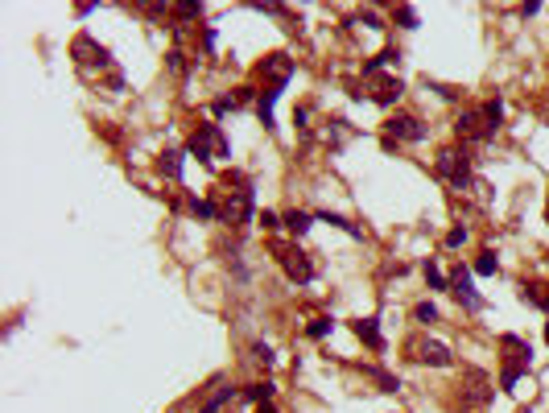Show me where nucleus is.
Here are the masks:
<instances>
[{"label": "nucleus", "instance_id": "nucleus-21", "mask_svg": "<svg viewBox=\"0 0 549 413\" xmlns=\"http://www.w3.org/2000/svg\"><path fill=\"white\" fill-rule=\"evenodd\" d=\"M285 227L293 232V236H306V232L314 227V215H310V211H289V215H285Z\"/></svg>", "mask_w": 549, "mask_h": 413}, {"label": "nucleus", "instance_id": "nucleus-20", "mask_svg": "<svg viewBox=\"0 0 549 413\" xmlns=\"http://www.w3.org/2000/svg\"><path fill=\"white\" fill-rule=\"evenodd\" d=\"M525 372H528L525 364H512V360H508L504 372H500V389L504 392H516V385H521V376H525Z\"/></svg>", "mask_w": 549, "mask_h": 413}, {"label": "nucleus", "instance_id": "nucleus-5", "mask_svg": "<svg viewBox=\"0 0 549 413\" xmlns=\"http://www.w3.org/2000/svg\"><path fill=\"white\" fill-rule=\"evenodd\" d=\"M219 219L223 223H232V227H244L248 219H252V186H239L232 195L219 203Z\"/></svg>", "mask_w": 549, "mask_h": 413}, {"label": "nucleus", "instance_id": "nucleus-16", "mask_svg": "<svg viewBox=\"0 0 549 413\" xmlns=\"http://www.w3.org/2000/svg\"><path fill=\"white\" fill-rule=\"evenodd\" d=\"M318 223H331V227H339V232H347L351 240H363V227H359V223H351V219H343V215H331V211H322V215H318Z\"/></svg>", "mask_w": 549, "mask_h": 413}, {"label": "nucleus", "instance_id": "nucleus-2", "mask_svg": "<svg viewBox=\"0 0 549 413\" xmlns=\"http://www.w3.org/2000/svg\"><path fill=\"white\" fill-rule=\"evenodd\" d=\"M434 170H438L442 182H451L454 191H467V186H471V157H467L463 149H442Z\"/></svg>", "mask_w": 549, "mask_h": 413}, {"label": "nucleus", "instance_id": "nucleus-11", "mask_svg": "<svg viewBox=\"0 0 549 413\" xmlns=\"http://www.w3.org/2000/svg\"><path fill=\"white\" fill-rule=\"evenodd\" d=\"M289 74H293V58H285V54H268L261 62V79H268V83H289Z\"/></svg>", "mask_w": 549, "mask_h": 413}, {"label": "nucleus", "instance_id": "nucleus-33", "mask_svg": "<svg viewBox=\"0 0 549 413\" xmlns=\"http://www.w3.org/2000/svg\"><path fill=\"white\" fill-rule=\"evenodd\" d=\"M281 223H285V219H277L273 211H261V227H264V232H277Z\"/></svg>", "mask_w": 549, "mask_h": 413}, {"label": "nucleus", "instance_id": "nucleus-12", "mask_svg": "<svg viewBox=\"0 0 549 413\" xmlns=\"http://www.w3.org/2000/svg\"><path fill=\"white\" fill-rule=\"evenodd\" d=\"M351 331H356L359 339L368 343L372 351H384V335H380V318H356L351 322Z\"/></svg>", "mask_w": 549, "mask_h": 413}, {"label": "nucleus", "instance_id": "nucleus-30", "mask_svg": "<svg viewBox=\"0 0 549 413\" xmlns=\"http://www.w3.org/2000/svg\"><path fill=\"white\" fill-rule=\"evenodd\" d=\"M413 318H417V322H438V306H434V302H417V306H413Z\"/></svg>", "mask_w": 549, "mask_h": 413}, {"label": "nucleus", "instance_id": "nucleus-29", "mask_svg": "<svg viewBox=\"0 0 549 413\" xmlns=\"http://www.w3.org/2000/svg\"><path fill=\"white\" fill-rule=\"evenodd\" d=\"M252 360H256V364H264V368L277 364V356H273V347H268V343H252Z\"/></svg>", "mask_w": 549, "mask_h": 413}, {"label": "nucleus", "instance_id": "nucleus-38", "mask_svg": "<svg viewBox=\"0 0 549 413\" xmlns=\"http://www.w3.org/2000/svg\"><path fill=\"white\" fill-rule=\"evenodd\" d=\"M516 413H533V409H516Z\"/></svg>", "mask_w": 549, "mask_h": 413}, {"label": "nucleus", "instance_id": "nucleus-26", "mask_svg": "<svg viewBox=\"0 0 549 413\" xmlns=\"http://www.w3.org/2000/svg\"><path fill=\"white\" fill-rule=\"evenodd\" d=\"M191 211L198 219H219V203H207V198H191Z\"/></svg>", "mask_w": 549, "mask_h": 413}, {"label": "nucleus", "instance_id": "nucleus-34", "mask_svg": "<svg viewBox=\"0 0 549 413\" xmlns=\"http://www.w3.org/2000/svg\"><path fill=\"white\" fill-rule=\"evenodd\" d=\"M463 244H467V227H454L446 236V248H463Z\"/></svg>", "mask_w": 549, "mask_h": 413}, {"label": "nucleus", "instance_id": "nucleus-13", "mask_svg": "<svg viewBox=\"0 0 549 413\" xmlns=\"http://www.w3.org/2000/svg\"><path fill=\"white\" fill-rule=\"evenodd\" d=\"M281 91H285V83H268L261 91V103H256V116H261L264 128H273V108H277V99H281Z\"/></svg>", "mask_w": 549, "mask_h": 413}, {"label": "nucleus", "instance_id": "nucleus-14", "mask_svg": "<svg viewBox=\"0 0 549 413\" xmlns=\"http://www.w3.org/2000/svg\"><path fill=\"white\" fill-rule=\"evenodd\" d=\"M500 347L504 351H512V364H533V347L525 339H516V335H500Z\"/></svg>", "mask_w": 549, "mask_h": 413}, {"label": "nucleus", "instance_id": "nucleus-15", "mask_svg": "<svg viewBox=\"0 0 549 413\" xmlns=\"http://www.w3.org/2000/svg\"><path fill=\"white\" fill-rule=\"evenodd\" d=\"M521 298H525L528 306L549 310V285H541V281H525V285H521Z\"/></svg>", "mask_w": 549, "mask_h": 413}, {"label": "nucleus", "instance_id": "nucleus-17", "mask_svg": "<svg viewBox=\"0 0 549 413\" xmlns=\"http://www.w3.org/2000/svg\"><path fill=\"white\" fill-rule=\"evenodd\" d=\"M467 380H471V401H475V405H487V401H492V389H487V376L471 368V372H467Z\"/></svg>", "mask_w": 549, "mask_h": 413}, {"label": "nucleus", "instance_id": "nucleus-10", "mask_svg": "<svg viewBox=\"0 0 549 413\" xmlns=\"http://www.w3.org/2000/svg\"><path fill=\"white\" fill-rule=\"evenodd\" d=\"M417 360H421V364H430V368H451L454 364L451 347H446V343H434V339L417 343Z\"/></svg>", "mask_w": 549, "mask_h": 413}, {"label": "nucleus", "instance_id": "nucleus-9", "mask_svg": "<svg viewBox=\"0 0 549 413\" xmlns=\"http://www.w3.org/2000/svg\"><path fill=\"white\" fill-rule=\"evenodd\" d=\"M451 293L458 298V302H463V306H467V310H483V298H479V290L471 285V268L458 265V268L451 273Z\"/></svg>", "mask_w": 549, "mask_h": 413}, {"label": "nucleus", "instance_id": "nucleus-35", "mask_svg": "<svg viewBox=\"0 0 549 413\" xmlns=\"http://www.w3.org/2000/svg\"><path fill=\"white\" fill-rule=\"evenodd\" d=\"M256 413H277V405H273V401H264V405H256Z\"/></svg>", "mask_w": 549, "mask_h": 413}, {"label": "nucleus", "instance_id": "nucleus-27", "mask_svg": "<svg viewBox=\"0 0 549 413\" xmlns=\"http://www.w3.org/2000/svg\"><path fill=\"white\" fill-rule=\"evenodd\" d=\"M331 331H334V318H314L310 327H306V335H310V339H327Z\"/></svg>", "mask_w": 549, "mask_h": 413}, {"label": "nucleus", "instance_id": "nucleus-24", "mask_svg": "<svg viewBox=\"0 0 549 413\" xmlns=\"http://www.w3.org/2000/svg\"><path fill=\"white\" fill-rule=\"evenodd\" d=\"M426 281H430V290H451V277H442V268L434 265V261H426Z\"/></svg>", "mask_w": 549, "mask_h": 413}, {"label": "nucleus", "instance_id": "nucleus-19", "mask_svg": "<svg viewBox=\"0 0 549 413\" xmlns=\"http://www.w3.org/2000/svg\"><path fill=\"white\" fill-rule=\"evenodd\" d=\"M157 166H162V174H166L169 182H178V178H182V153H178V149H166Z\"/></svg>", "mask_w": 549, "mask_h": 413}, {"label": "nucleus", "instance_id": "nucleus-18", "mask_svg": "<svg viewBox=\"0 0 549 413\" xmlns=\"http://www.w3.org/2000/svg\"><path fill=\"white\" fill-rule=\"evenodd\" d=\"M273 392H277V385H273V380H256V385H248V389H244V401L264 405V401H273Z\"/></svg>", "mask_w": 549, "mask_h": 413}, {"label": "nucleus", "instance_id": "nucleus-36", "mask_svg": "<svg viewBox=\"0 0 549 413\" xmlns=\"http://www.w3.org/2000/svg\"><path fill=\"white\" fill-rule=\"evenodd\" d=\"M545 343H549V322H545Z\"/></svg>", "mask_w": 549, "mask_h": 413}, {"label": "nucleus", "instance_id": "nucleus-1", "mask_svg": "<svg viewBox=\"0 0 549 413\" xmlns=\"http://www.w3.org/2000/svg\"><path fill=\"white\" fill-rule=\"evenodd\" d=\"M186 153H194L198 162H215V157H227L232 145H227V137H223L219 124H198L191 132V141H186Z\"/></svg>", "mask_w": 549, "mask_h": 413}, {"label": "nucleus", "instance_id": "nucleus-37", "mask_svg": "<svg viewBox=\"0 0 549 413\" xmlns=\"http://www.w3.org/2000/svg\"><path fill=\"white\" fill-rule=\"evenodd\" d=\"M545 219H549V198H545Z\"/></svg>", "mask_w": 549, "mask_h": 413}, {"label": "nucleus", "instance_id": "nucleus-25", "mask_svg": "<svg viewBox=\"0 0 549 413\" xmlns=\"http://www.w3.org/2000/svg\"><path fill=\"white\" fill-rule=\"evenodd\" d=\"M368 376L380 385V392H397V389H401V380H397V376H388V372H380V368H368Z\"/></svg>", "mask_w": 549, "mask_h": 413}, {"label": "nucleus", "instance_id": "nucleus-7", "mask_svg": "<svg viewBox=\"0 0 549 413\" xmlns=\"http://www.w3.org/2000/svg\"><path fill=\"white\" fill-rule=\"evenodd\" d=\"M384 128H388V137H397V141H413V145H421V141L430 137V128L417 120V116H409V112H397Z\"/></svg>", "mask_w": 549, "mask_h": 413}, {"label": "nucleus", "instance_id": "nucleus-23", "mask_svg": "<svg viewBox=\"0 0 549 413\" xmlns=\"http://www.w3.org/2000/svg\"><path fill=\"white\" fill-rule=\"evenodd\" d=\"M483 116H487V124H492V132H500V124H504V103H500V99H487V103H483Z\"/></svg>", "mask_w": 549, "mask_h": 413}, {"label": "nucleus", "instance_id": "nucleus-31", "mask_svg": "<svg viewBox=\"0 0 549 413\" xmlns=\"http://www.w3.org/2000/svg\"><path fill=\"white\" fill-rule=\"evenodd\" d=\"M397 21L405 25V29H417V9H413V4H401V9H397Z\"/></svg>", "mask_w": 549, "mask_h": 413}, {"label": "nucleus", "instance_id": "nucleus-22", "mask_svg": "<svg viewBox=\"0 0 549 413\" xmlns=\"http://www.w3.org/2000/svg\"><path fill=\"white\" fill-rule=\"evenodd\" d=\"M232 397H236V389H227V385H219V392H215V397H211V401H207V405H203V409H198V413H219V409H223V405H227V401H232Z\"/></svg>", "mask_w": 549, "mask_h": 413}, {"label": "nucleus", "instance_id": "nucleus-3", "mask_svg": "<svg viewBox=\"0 0 549 413\" xmlns=\"http://www.w3.org/2000/svg\"><path fill=\"white\" fill-rule=\"evenodd\" d=\"M454 132H458V141H467V145H483V141L496 137L492 124H487V116H483V108H467V112L454 120Z\"/></svg>", "mask_w": 549, "mask_h": 413}, {"label": "nucleus", "instance_id": "nucleus-28", "mask_svg": "<svg viewBox=\"0 0 549 413\" xmlns=\"http://www.w3.org/2000/svg\"><path fill=\"white\" fill-rule=\"evenodd\" d=\"M496 252H479V261H475V273L479 277H496Z\"/></svg>", "mask_w": 549, "mask_h": 413}, {"label": "nucleus", "instance_id": "nucleus-4", "mask_svg": "<svg viewBox=\"0 0 549 413\" xmlns=\"http://www.w3.org/2000/svg\"><path fill=\"white\" fill-rule=\"evenodd\" d=\"M277 261H281V268H285L289 281H298V285H310L314 281V261L298 248V244H289V248H277Z\"/></svg>", "mask_w": 549, "mask_h": 413}, {"label": "nucleus", "instance_id": "nucleus-6", "mask_svg": "<svg viewBox=\"0 0 549 413\" xmlns=\"http://www.w3.org/2000/svg\"><path fill=\"white\" fill-rule=\"evenodd\" d=\"M71 54H74L79 67H108V62H112V50L99 46L96 38H87V33H79L71 42Z\"/></svg>", "mask_w": 549, "mask_h": 413}, {"label": "nucleus", "instance_id": "nucleus-32", "mask_svg": "<svg viewBox=\"0 0 549 413\" xmlns=\"http://www.w3.org/2000/svg\"><path fill=\"white\" fill-rule=\"evenodd\" d=\"M178 17H203V4H194V0H182V4H178Z\"/></svg>", "mask_w": 549, "mask_h": 413}, {"label": "nucleus", "instance_id": "nucleus-8", "mask_svg": "<svg viewBox=\"0 0 549 413\" xmlns=\"http://www.w3.org/2000/svg\"><path fill=\"white\" fill-rule=\"evenodd\" d=\"M401 96H405V83H401L397 74H376V79H372V91H368V99H372V103L392 108Z\"/></svg>", "mask_w": 549, "mask_h": 413}]
</instances>
